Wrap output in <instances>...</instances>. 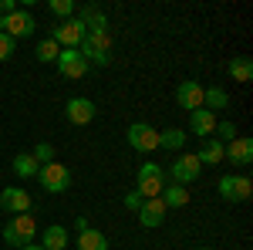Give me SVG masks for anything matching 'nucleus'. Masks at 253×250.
<instances>
[{
    "label": "nucleus",
    "mask_w": 253,
    "mask_h": 250,
    "mask_svg": "<svg viewBox=\"0 0 253 250\" xmlns=\"http://www.w3.org/2000/svg\"><path fill=\"white\" fill-rule=\"evenodd\" d=\"M47 10H51L54 17L68 20V17H75V14H78V3H75V0H47Z\"/></svg>",
    "instance_id": "obj_27"
},
{
    "label": "nucleus",
    "mask_w": 253,
    "mask_h": 250,
    "mask_svg": "<svg viewBox=\"0 0 253 250\" xmlns=\"http://www.w3.org/2000/svg\"><path fill=\"white\" fill-rule=\"evenodd\" d=\"M166 203H162V200H145V203H142V210H138V223H142V227H145V230H152V227H162V223H166Z\"/></svg>",
    "instance_id": "obj_15"
},
{
    "label": "nucleus",
    "mask_w": 253,
    "mask_h": 250,
    "mask_svg": "<svg viewBox=\"0 0 253 250\" xmlns=\"http://www.w3.org/2000/svg\"><path fill=\"white\" fill-rule=\"evenodd\" d=\"M68 240H71L68 230H64L61 223H54V227L44 230V244H41V247H44V250H68Z\"/></svg>",
    "instance_id": "obj_21"
},
{
    "label": "nucleus",
    "mask_w": 253,
    "mask_h": 250,
    "mask_svg": "<svg viewBox=\"0 0 253 250\" xmlns=\"http://www.w3.org/2000/svg\"><path fill=\"white\" fill-rule=\"evenodd\" d=\"M125 139H128V146H132L135 152H156L159 149V132L152 125H145V122H132L128 132H125Z\"/></svg>",
    "instance_id": "obj_11"
},
{
    "label": "nucleus",
    "mask_w": 253,
    "mask_h": 250,
    "mask_svg": "<svg viewBox=\"0 0 253 250\" xmlns=\"http://www.w3.org/2000/svg\"><path fill=\"white\" fill-rule=\"evenodd\" d=\"M223 159H230L233 166H250V162H253V139L236 135L233 142L223 146Z\"/></svg>",
    "instance_id": "obj_14"
},
{
    "label": "nucleus",
    "mask_w": 253,
    "mask_h": 250,
    "mask_svg": "<svg viewBox=\"0 0 253 250\" xmlns=\"http://www.w3.org/2000/svg\"><path fill=\"white\" fill-rule=\"evenodd\" d=\"M226 71H230V78H233V81H243V85H247V81H253V61L243 58V54H240V58H230Z\"/></svg>",
    "instance_id": "obj_23"
},
{
    "label": "nucleus",
    "mask_w": 253,
    "mask_h": 250,
    "mask_svg": "<svg viewBox=\"0 0 253 250\" xmlns=\"http://www.w3.org/2000/svg\"><path fill=\"white\" fill-rule=\"evenodd\" d=\"M34 179H38V183H41L47 193H64V190H71V169H68L64 162H47V166H41Z\"/></svg>",
    "instance_id": "obj_5"
},
{
    "label": "nucleus",
    "mask_w": 253,
    "mask_h": 250,
    "mask_svg": "<svg viewBox=\"0 0 253 250\" xmlns=\"http://www.w3.org/2000/svg\"><path fill=\"white\" fill-rule=\"evenodd\" d=\"M159 200L166 203V210H179V206H186V203H189V190H186V186H179V183H166V190H162Z\"/></svg>",
    "instance_id": "obj_19"
},
{
    "label": "nucleus",
    "mask_w": 253,
    "mask_h": 250,
    "mask_svg": "<svg viewBox=\"0 0 253 250\" xmlns=\"http://www.w3.org/2000/svg\"><path fill=\"white\" fill-rule=\"evenodd\" d=\"M182 146H186V132H182V129H166V132H159V149L182 152Z\"/></svg>",
    "instance_id": "obj_24"
},
{
    "label": "nucleus",
    "mask_w": 253,
    "mask_h": 250,
    "mask_svg": "<svg viewBox=\"0 0 253 250\" xmlns=\"http://www.w3.org/2000/svg\"><path fill=\"white\" fill-rule=\"evenodd\" d=\"M75 17L84 24V31H88V34H95V31H108V14H105L98 3H88V7H81Z\"/></svg>",
    "instance_id": "obj_17"
},
{
    "label": "nucleus",
    "mask_w": 253,
    "mask_h": 250,
    "mask_svg": "<svg viewBox=\"0 0 253 250\" xmlns=\"http://www.w3.org/2000/svg\"><path fill=\"white\" fill-rule=\"evenodd\" d=\"M135 183H138L135 193L142 200H156V196H162V190H166V173H162L159 162H145V166L138 169Z\"/></svg>",
    "instance_id": "obj_3"
},
{
    "label": "nucleus",
    "mask_w": 253,
    "mask_h": 250,
    "mask_svg": "<svg viewBox=\"0 0 253 250\" xmlns=\"http://www.w3.org/2000/svg\"><path fill=\"white\" fill-rule=\"evenodd\" d=\"M14 48H17V41L14 38H7L3 31H0V61H7L10 54H14Z\"/></svg>",
    "instance_id": "obj_30"
},
{
    "label": "nucleus",
    "mask_w": 253,
    "mask_h": 250,
    "mask_svg": "<svg viewBox=\"0 0 253 250\" xmlns=\"http://www.w3.org/2000/svg\"><path fill=\"white\" fill-rule=\"evenodd\" d=\"M78 250H108V237L101 230H95V227H88L84 233H78V244H75Z\"/></svg>",
    "instance_id": "obj_20"
},
{
    "label": "nucleus",
    "mask_w": 253,
    "mask_h": 250,
    "mask_svg": "<svg viewBox=\"0 0 253 250\" xmlns=\"http://www.w3.org/2000/svg\"><path fill=\"white\" fill-rule=\"evenodd\" d=\"M169 176H172V183H179V186H189V183H196V179L203 176V166H199L196 152H179V159L169 166Z\"/></svg>",
    "instance_id": "obj_9"
},
{
    "label": "nucleus",
    "mask_w": 253,
    "mask_h": 250,
    "mask_svg": "<svg viewBox=\"0 0 253 250\" xmlns=\"http://www.w3.org/2000/svg\"><path fill=\"white\" fill-rule=\"evenodd\" d=\"M95 115H98V105L91 101V98H84V95L68 98V105H64V118H68L71 125H91Z\"/></svg>",
    "instance_id": "obj_10"
},
{
    "label": "nucleus",
    "mask_w": 253,
    "mask_h": 250,
    "mask_svg": "<svg viewBox=\"0 0 253 250\" xmlns=\"http://www.w3.org/2000/svg\"><path fill=\"white\" fill-rule=\"evenodd\" d=\"M193 250H210V247H193Z\"/></svg>",
    "instance_id": "obj_34"
},
{
    "label": "nucleus",
    "mask_w": 253,
    "mask_h": 250,
    "mask_svg": "<svg viewBox=\"0 0 253 250\" xmlns=\"http://www.w3.org/2000/svg\"><path fill=\"white\" fill-rule=\"evenodd\" d=\"M0 210L10 213V216L31 213V193L20 190V186H7V190H0Z\"/></svg>",
    "instance_id": "obj_12"
},
{
    "label": "nucleus",
    "mask_w": 253,
    "mask_h": 250,
    "mask_svg": "<svg viewBox=\"0 0 253 250\" xmlns=\"http://www.w3.org/2000/svg\"><path fill=\"white\" fill-rule=\"evenodd\" d=\"M230 105V95L223 92V88H203V108H210V112H219V108H226Z\"/></svg>",
    "instance_id": "obj_25"
},
{
    "label": "nucleus",
    "mask_w": 253,
    "mask_h": 250,
    "mask_svg": "<svg viewBox=\"0 0 253 250\" xmlns=\"http://www.w3.org/2000/svg\"><path fill=\"white\" fill-rule=\"evenodd\" d=\"M213 139H219L223 146H226V142H233V139H236V125H233V122H216Z\"/></svg>",
    "instance_id": "obj_29"
},
{
    "label": "nucleus",
    "mask_w": 253,
    "mask_h": 250,
    "mask_svg": "<svg viewBox=\"0 0 253 250\" xmlns=\"http://www.w3.org/2000/svg\"><path fill=\"white\" fill-rule=\"evenodd\" d=\"M10 169H14L20 179H34L41 166L34 162V155H31V152H17V155H14V162H10Z\"/></svg>",
    "instance_id": "obj_22"
},
{
    "label": "nucleus",
    "mask_w": 253,
    "mask_h": 250,
    "mask_svg": "<svg viewBox=\"0 0 253 250\" xmlns=\"http://www.w3.org/2000/svg\"><path fill=\"white\" fill-rule=\"evenodd\" d=\"M34 27H38V20H34V14H31V10H24V7H17L14 14H7V17H3V24H0V31H3L7 38H14V41L31 38V34H34Z\"/></svg>",
    "instance_id": "obj_6"
},
{
    "label": "nucleus",
    "mask_w": 253,
    "mask_h": 250,
    "mask_svg": "<svg viewBox=\"0 0 253 250\" xmlns=\"http://www.w3.org/2000/svg\"><path fill=\"white\" fill-rule=\"evenodd\" d=\"M84 34H88V31H84V24H81L78 17H68V20H61V24L51 31V34H47V38L54 41L58 48H81Z\"/></svg>",
    "instance_id": "obj_7"
},
{
    "label": "nucleus",
    "mask_w": 253,
    "mask_h": 250,
    "mask_svg": "<svg viewBox=\"0 0 253 250\" xmlns=\"http://www.w3.org/2000/svg\"><path fill=\"white\" fill-rule=\"evenodd\" d=\"M54 68H58L61 78H84L88 75V61H84V54H81L78 48H61L58 61H54Z\"/></svg>",
    "instance_id": "obj_8"
},
{
    "label": "nucleus",
    "mask_w": 253,
    "mask_h": 250,
    "mask_svg": "<svg viewBox=\"0 0 253 250\" xmlns=\"http://www.w3.org/2000/svg\"><path fill=\"white\" fill-rule=\"evenodd\" d=\"M31 155H34L38 166H47V162H54V146H51V142H38Z\"/></svg>",
    "instance_id": "obj_28"
},
{
    "label": "nucleus",
    "mask_w": 253,
    "mask_h": 250,
    "mask_svg": "<svg viewBox=\"0 0 253 250\" xmlns=\"http://www.w3.org/2000/svg\"><path fill=\"white\" fill-rule=\"evenodd\" d=\"M142 203H145V200H142V196H138L135 190H132V193H125V210L138 213V210H142Z\"/></svg>",
    "instance_id": "obj_31"
},
{
    "label": "nucleus",
    "mask_w": 253,
    "mask_h": 250,
    "mask_svg": "<svg viewBox=\"0 0 253 250\" xmlns=\"http://www.w3.org/2000/svg\"><path fill=\"white\" fill-rule=\"evenodd\" d=\"M216 193L226 200V203H247L253 196V179L250 176H223L219 183H216Z\"/></svg>",
    "instance_id": "obj_4"
},
{
    "label": "nucleus",
    "mask_w": 253,
    "mask_h": 250,
    "mask_svg": "<svg viewBox=\"0 0 253 250\" xmlns=\"http://www.w3.org/2000/svg\"><path fill=\"white\" fill-rule=\"evenodd\" d=\"M175 105H179V108H186V112L203 108V85H199L196 78L179 81V88H175Z\"/></svg>",
    "instance_id": "obj_13"
},
{
    "label": "nucleus",
    "mask_w": 253,
    "mask_h": 250,
    "mask_svg": "<svg viewBox=\"0 0 253 250\" xmlns=\"http://www.w3.org/2000/svg\"><path fill=\"white\" fill-rule=\"evenodd\" d=\"M88 64H98V68H108L112 64V31H95V34H84L78 48Z\"/></svg>",
    "instance_id": "obj_1"
},
{
    "label": "nucleus",
    "mask_w": 253,
    "mask_h": 250,
    "mask_svg": "<svg viewBox=\"0 0 253 250\" xmlns=\"http://www.w3.org/2000/svg\"><path fill=\"white\" fill-rule=\"evenodd\" d=\"M196 159H199V166H219L223 162V142L219 139H203Z\"/></svg>",
    "instance_id": "obj_18"
},
{
    "label": "nucleus",
    "mask_w": 253,
    "mask_h": 250,
    "mask_svg": "<svg viewBox=\"0 0 253 250\" xmlns=\"http://www.w3.org/2000/svg\"><path fill=\"white\" fill-rule=\"evenodd\" d=\"M88 227H91V223H88V216H75V230H78V233H84Z\"/></svg>",
    "instance_id": "obj_32"
},
{
    "label": "nucleus",
    "mask_w": 253,
    "mask_h": 250,
    "mask_svg": "<svg viewBox=\"0 0 253 250\" xmlns=\"http://www.w3.org/2000/svg\"><path fill=\"white\" fill-rule=\"evenodd\" d=\"M58 54H61V48L51 38L38 41V48H34V58H38L41 64H54V61H58Z\"/></svg>",
    "instance_id": "obj_26"
},
{
    "label": "nucleus",
    "mask_w": 253,
    "mask_h": 250,
    "mask_svg": "<svg viewBox=\"0 0 253 250\" xmlns=\"http://www.w3.org/2000/svg\"><path fill=\"white\" fill-rule=\"evenodd\" d=\"M34 233H38V220L31 216V213H20V216H10L7 220V227H3V244H10V247H27V244H34Z\"/></svg>",
    "instance_id": "obj_2"
},
{
    "label": "nucleus",
    "mask_w": 253,
    "mask_h": 250,
    "mask_svg": "<svg viewBox=\"0 0 253 250\" xmlns=\"http://www.w3.org/2000/svg\"><path fill=\"white\" fill-rule=\"evenodd\" d=\"M20 250H44L41 244H27V247H20Z\"/></svg>",
    "instance_id": "obj_33"
},
{
    "label": "nucleus",
    "mask_w": 253,
    "mask_h": 250,
    "mask_svg": "<svg viewBox=\"0 0 253 250\" xmlns=\"http://www.w3.org/2000/svg\"><path fill=\"white\" fill-rule=\"evenodd\" d=\"M216 122H219V118H216L210 108H196V112H189V132L199 135V139H213Z\"/></svg>",
    "instance_id": "obj_16"
}]
</instances>
